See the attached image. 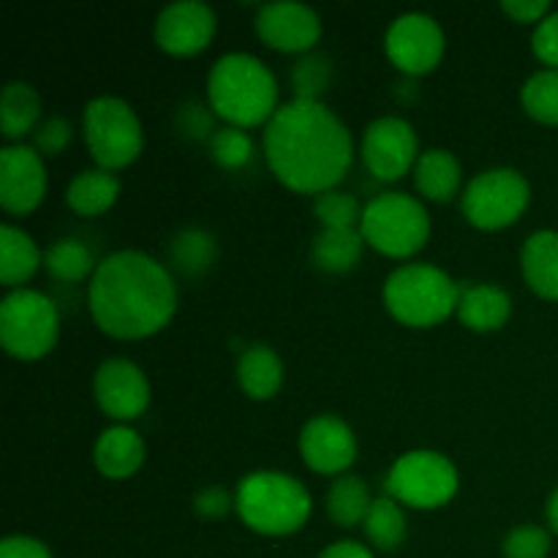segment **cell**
<instances>
[{"mask_svg": "<svg viewBox=\"0 0 558 558\" xmlns=\"http://www.w3.org/2000/svg\"><path fill=\"white\" fill-rule=\"evenodd\" d=\"M265 158L289 189L322 194L352 167V131L325 101L292 98L265 123Z\"/></svg>", "mask_w": 558, "mask_h": 558, "instance_id": "obj_1", "label": "cell"}, {"mask_svg": "<svg viewBox=\"0 0 558 558\" xmlns=\"http://www.w3.org/2000/svg\"><path fill=\"white\" fill-rule=\"evenodd\" d=\"M87 305L107 336L134 341L153 336L172 319L178 283L169 267L145 251H112L90 276Z\"/></svg>", "mask_w": 558, "mask_h": 558, "instance_id": "obj_2", "label": "cell"}, {"mask_svg": "<svg viewBox=\"0 0 558 558\" xmlns=\"http://www.w3.org/2000/svg\"><path fill=\"white\" fill-rule=\"evenodd\" d=\"M207 101L229 125L267 123L276 114L278 80L270 65L251 52H227L207 74Z\"/></svg>", "mask_w": 558, "mask_h": 558, "instance_id": "obj_3", "label": "cell"}, {"mask_svg": "<svg viewBox=\"0 0 558 558\" xmlns=\"http://www.w3.org/2000/svg\"><path fill=\"white\" fill-rule=\"evenodd\" d=\"M234 510L240 521L267 537H283L308 523L314 501L298 477L276 469H256L245 474L234 490Z\"/></svg>", "mask_w": 558, "mask_h": 558, "instance_id": "obj_4", "label": "cell"}, {"mask_svg": "<svg viewBox=\"0 0 558 558\" xmlns=\"http://www.w3.org/2000/svg\"><path fill=\"white\" fill-rule=\"evenodd\" d=\"M381 298L398 322L412 327H430L456 314L461 283H456L450 272L428 262H407L385 278Z\"/></svg>", "mask_w": 558, "mask_h": 558, "instance_id": "obj_5", "label": "cell"}, {"mask_svg": "<svg viewBox=\"0 0 558 558\" xmlns=\"http://www.w3.org/2000/svg\"><path fill=\"white\" fill-rule=\"evenodd\" d=\"M360 232L379 254L407 259L428 240L430 216L417 196L407 191H381L363 207Z\"/></svg>", "mask_w": 558, "mask_h": 558, "instance_id": "obj_6", "label": "cell"}, {"mask_svg": "<svg viewBox=\"0 0 558 558\" xmlns=\"http://www.w3.org/2000/svg\"><path fill=\"white\" fill-rule=\"evenodd\" d=\"M82 136L101 169H123L136 161L145 145L136 109L120 96H96L82 112Z\"/></svg>", "mask_w": 558, "mask_h": 558, "instance_id": "obj_7", "label": "cell"}, {"mask_svg": "<svg viewBox=\"0 0 558 558\" xmlns=\"http://www.w3.org/2000/svg\"><path fill=\"white\" fill-rule=\"evenodd\" d=\"M58 305L38 289H9L0 300V343L11 357H44L58 341Z\"/></svg>", "mask_w": 558, "mask_h": 558, "instance_id": "obj_8", "label": "cell"}, {"mask_svg": "<svg viewBox=\"0 0 558 558\" xmlns=\"http://www.w3.org/2000/svg\"><path fill=\"white\" fill-rule=\"evenodd\" d=\"M385 490L414 510H436L458 494V469L436 450H409L387 472Z\"/></svg>", "mask_w": 558, "mask_h": 558, "instance_id": "obj_9", "label": "cell"}, {"mask_svg": "<svg viewBox=\"0 0 558 558\" xmlns=\"http://www.w3.org/2000/svg\"><path fill=\"white\" fill-rule=\"evenodd\" d=\"M532 202L526 174L512 167H490L474 174L461 194V210L480 229H501L515 223Z\"/></svg>", "mask_w": 558, "mask_h": 558, "instance_id": "obj_10", "label": "cell"}, {"mask_svg": "<svg viewBox=\"0 0 558 558\" xmlns=\"http://www.w3.org/2000/svg\"><path fill=\"white\" fill-rule=\"evenodd\" d=\"M360 156L365 169L379 180L403 178L420 158L417 131L401 114H381L365 125Z\"/></svg>", "mask_w": 558, "mask_h": 558, "instance_id": "obj_11", "label": "cell"}, {"mask_svg": "<svg viewBox=\"0 0 558 558\" xmlns=\"http://www.w3.org/2000/svg\"><path fill=\"white\" fill-rule=\"evenodd\" d=\"M445 31L436 16L425 11H403L385 33V52L392 65L409 76H417L439 65L445 54Z\"/></svg>", "mask_w": 558, "mask_h": 558, "instance_id": "obj_12", "label": "cell"}, {"mask_svg": "<svg viewBox=\"0 0 558 558\" xmlns=\"http://www.w3.org/2000/svg\"><path fill=\"white\" fill-rule=\"evenodd\" d=\"M93 392L104 414L118 420L120 425L140 417L150 403V381L145 371L129 357L104 360L93 376Z\"/></svg>", "mask_w": 558, "mask_h": 558, "instance_id": "obj_13", "label": "cell"}, {"mask_svg": "<svg viewBox=\"0 0 558 558\" xmlns=\"http://www.w3.org/2000/svg\"><path fill=\"white\" fill-rule=\"evenodd\" d=\"M47 194V167L33 145L16 142L0 150V205L5 213H31Z\"/></svg>", "mask_w": 558, "mask_h": 558, "instance_id": "obj_14", "label": "cell"}, {"mask_svg": "<svg viewBox=\"0 0 558 558\" xmlns=\"http://www.w3.org/2000/svg\"><path fill=\"white\" fill-rule=\"evenodd\" d=\"M256 36L281 52H311L322 36V16L300 0H272L254 16Z\"/></svg>", "mask_w": 558, "mask_h": 558, "instance_id": "obj_15", "label": "cell"}, {"mask_svg": "<svg viewBox=\"0 0 558 558\" xmlns=\"http://www.w3.org/2000/svg\"><path fill=\"white\" fill-rule=\"evenodd\" d=\"M300 456L319 474H347L357 458V436L338 414H316L300 430Z\"/></svg>", "mask_w": 558, "mask_h": 558, "instance_id": "obj_16", "label": "cell"}, {"mask_svg": "<svg viewBox=\"0 0 558 558\" xmlns=\"http://www.w3.org/2000/svg\"><path fill=\"white\" fill-rule=\"evenodd\" d=\"M216 11L205 0H174L163 5L153 25L158 47L172 54H194L216 36Z\"/></svg>", "mask_w": 558, "mask_h": 558, "instance_id": "obj_17", "label": "cell"}, {"mask_svg": "<svg viewBox=\"0 0 558 558\" xmlns=\"http://www.w3.org/2000/svg\"><path fill=\"white\" fill-rule=\"evenodd\" d=\"M96 469L109 480H125L145 463V441L129 425H109L98 434L93 447Z\"/></svg>", "mask_w": 558, "mask_h": 558, "instance_id": "obj_18", "label": "cell"}, {"mask_svg": "<svg viewBox=\"0 0 558 558\" xmlns=\"http://www.w3.org/2000/svg\"><path fill=\"white\" fill-rule=\"evenodd\" d=\"M456 314L474 332L499 330L510 319L512 298L496 283H461Z\"/></svg>", "mask_w": 558, "mask_h": 558, "instance_id": "obj_19", "label": "cell"}, {"mask_svg": "<svg viewBox=\"0 0 558 558\" xmlns=\"http://www.w3.org/2000/svg\"><path fill=\"white\" fill-rule=\"evenodd\" d=\"M521 272L545 300H558V229H537L521 248Z\"/></svg>", "mask_w": 558, "mask_h": 558, "instance_id": "obj_20", "label": "cell"}, {"mask_svg": "<svg viewBox=\"0 0 558 558\" xmlns=\"http://www.w3.org/2000/svg\"><path fill=\"white\" fill-rule=\"evenodd\" d=\"M234 374H238V385L243 387L245 396L256 398V401H267L283 385V363L276 349L267 343L245 347L234 365Z\"/></svg>", "mask_w": 558, "mask_h": 558, "instance_id": "obj_21", "label": "cell"}, {"mask_svg": "<svg viewBox=\"0 0 558 558\" xmlns=\"http://www.w3.org/2000/svg\"><path fill=\"white\" fill-rule=\"evenodd\" d=\"M41 120V96L36 87L22 80H11L0 98V131L9 145H16L22 136L33 134Z\"/></svg>", "mask_w": 558, "mask_h": 558, "instance_id": "obj_22", "label": "cell"}, {"mask_svg": "<svg viewBox=\"0 0 558 558\" xmlns=\"http://www.w3.org/2000/svg\"><path fill=\"white\" fill-rule=\"evenodd\" d=\"M414 185L434 202H447L461 189V161L447 147H428L414 163Z\"/></svg>", "mask_w": 558, "mask_h": 558, "instance_id": "obj_23", "label": "cell"}, {"mask_svg": "<svg viewBox=\"0 0 558 558\" xmlns=\"http://www.w3.org/2000/svg\"><path fill=\"white\" fill-rule=\"evenodd\" d=\"M41 262V251L25 229L14 227V223L0 227V281L3 287L20 289L22 283L31 281Z\"/></svg>", "mask_w": 558, "mask_h": 558, "instance_id": "obj_24", "label": "cell"}, {"mask_svg": "<svg viewBox=\"0 0 558 558\" xmlns=\"http://www.w3.org/2000/svg\"><path fill=\"white\" fill-rule=\"evenodd\" d=\"M120 178L109 169H82L65 189V202L80 216H101L118 202Z\"/></svg>", "mask_w": 558, "mask_h": 558, "instance_id": "obj_25", "label": "cell"}, {"mask_svg": "<svg viewBox=\"0 0 558 558\" xmlns=\"http://www.w3.org/2000/svg\"><path fill=\"white\" fill-rule=\"evenodd\" d=\"M371 505V490L365 485V480L360 474H341L330 483L325 496V507L327 515L336 526L341 529H352V526H363L365 515H368Z\"/></svg>", "mask_w": 558, "mask_h": 558, "instance_id": "obj_26", "label": "cell"}, {"mask_svg": "<svg viewBox=\"0 0 558 558\" xmlns=\"http://www.w3.org/2000/svg\"><path fill=\"white\" fill-rule=\"evenodd\" d=\"M365 238L360 229H319L311 243V259L325 272H347L360 262Z\"/></svg>", "mask_w": 558, "mask_h": 558, "instance_id": "obj_27", "label": "cell"}, {"mask_svg": "<svg viewBox=\"0 0 558 558\" xmlns=\"http://www.w3.org/2000/svg\"><path fill=\"white\" fill-rule=\"evenodd\" d=\"M218 240L205 227H183L172 234L167 245V256L174 270L183 276H202L216 262Z\"/></svg>", "mask_w": 558, "mask_h": 558, "instance_id": "obj_28", "label": "cell"}, {"mask_svg": "<svg viewBox=\"0 0 558 558\" xmlns=\"http://www.w3.org/2000/svg\"><path fill=\"white\" fill-rule=\"evenodd\" d=\"M44 267L49 276L63 283H80L93 276L98 262L93 259V251L76 238H58L47 251H44Z\"/></svg>", "mask_w": 558, "mask_h": 558, "instance_id": "obj_29", "label": "cell"}, {"mask_svg": "<svg viewBox=\"0 0 558 558\" xmlns=\"http://www.w3.org/2000/svg\"><path fill=\"white\" fill-rule=\"evenodd\" d=\"M363 532L374 548L396 550L407 539V515H403L401 501H396L392 496L374 499L363 521Z\"/></svg>", "mask_w": 558, "mask_h": 558, "instance_id": "obj_30", "label": "cell"}, {"mask_svg": "<svg viewBox=\"0 0 558 558\" xmlns=\"http://www.w3.org/2000/svg\"><path fill=\"white\" fill-rule=\"evenodd\" d=\"M521 104L534 120L558 125V69H539L523 82Z\"/></svg>", "mask_w": 558, "mask_h": 558, "instance_id": "obj_31", "label": "cell"}, {"mask_svg": "<svg viewBox=\"0 0 558 558\" xmlns=\"http://www.w3.org/2000/svg\"><path fill=\"white\" fill-rule=\"evenodd\" d=\"M332 82V60L322 52H305L292 65L294 98L322 101V93Z\"/></svg>", "mask_w": 558, "mask_h": 558, "instance_id": "obj_32", "label": "cell"}, {"mask_svg": "<svg viewBox=\"0 0 558 558\" xmlns=\"http://www.w3.org/2000/svg\"><path fill=\"white\" fill-rule=\"evenodd\" d=\"M314 213L322 229H360V221H363V207H360L357 196L338 189L316 194Z\"/></svg>", "mask_w": 558, "mask_h": 558, "instance_id": "obj_33", "label": "cell"}, {"mask_svg": "<svg viewBox=\"0 0 558 558\" xmlns=\"http://www.w3.org/2000/svg\"><path fill=\"white\" fill-rule=\"evenodd\" d=\"M210 147V158L223 169H240L251 161L254 156V140L240 125H218L216 134L207 142Z\"/></svg>", "mask_w": 558, "mask_h": 558, "instance_id": "obj_34", "label": "cell"}, {"mask_svg": "<svg viewBox=\"0 0 558 558\" xmlns=\"http://www.w3.org/2000/svg\"><path fill=\"white\" fill-rule=\"evenodd\" d=\"M501 550H505V558H548L550 534L543 526L523 523L507 532Z\"/></svg>", "mask_w": 558, "mask_h": 558, "instance_id": "obj_35", "label": "cell"}, {"mask_svg": "<svg viewBox=\"0 0 558 558\" xmlns=\"http://www.w3.org/2000/svg\"><path fill=\"white\" fill-rule=\"evenodd\" d=\"M216 109L210 107V101H185L183 107L174 114V125L180 129V134L189 136V140H207L216 134Z\"/></svg>", "mask_w": 558, "mask_h": 558, "instance_id": "obj_36", "label": "cell"}, {"mask_svg": "<svg viewBox=\"0 0 558 558\" xmlns=\"http://www.w3.org/2000/svg\"><path fill=\"white\" fill-rule=\"evenodd\" d=\"M33 147H36L41 156H58L65 145L74 136V125L63 114H49L38 123V129L33 131Z\"/></svg>", "mask_w": 558, "mask_h": 558, "instance_id": "obj_37", "label": "cell"}, {"mask_svg": "<svg viewBox=\"0 0 558 558\" xmlns=\"http://www.w3.org/2000/svg\"><path fill=\"white\" fill-rule=\"evenodd\" d=\"M532 49L543 60L545 69H558V11H550L545 20L534 25Z\"/></svg>", "mask_w": 558, "mask_h": 558, "instance_id": "obj_38", "label": "cell"}, {"mask_svg": "<svg viewBox=\"0 0 558 558\" xmlns=\"http://www.w3.org/2000/svg\"><path fill=\"white\" fill-rule=\"evenodd\" d=\"M232 507H234V496L229 494L227 488H221V485H207V488H202L199 494L194 496V512L199 518H207V521H213V518H223Z\"/></svg>", "mask_w": 558, "mask_h": 558, "instance_id": "obj_39", "label": "cell"}, {"mask_svg": "<svg viewBox=\"0 0 558 558\" xmlns=\"http://www.w3.org/2000/svg\"><path fill=\"white\" fill-rule=\"evenodd\" d=\"M0 558H52L47 545L27 534H11L0 543Z\"/></svg>", "mask_w": 558, "mask_h": 558, "instance_id": "obj_40", "label": "cell"}, {"mask_svg": "<svg viewBox=\"0 0 558 558\" xmlns=\"http://www.w3.org/2000/svg\"><path fill=\"white\" fill-rule=\"evenodd\" d=\"M501 9L518 22H539L550 14L548 0H501Z\"/></svg>", "mask_w": 558, "mask_h": 558, "instance_id": "obj_41", "label": "cell"}, {"mask_svg": "<svg viewBox=\"0 0 558 558\" xmlns=\"http://www.w3.org/2000/svg\"><path fill=\"white\" fill-rule=\"evenodd\" d=\"M316 558H374L368 545L357 543V539H338V543L327 545Z\"/></svg>", "mask_w": 558, "mask_h": 558, "instance_id": "obj_42", "label": "cell"}, {"mask_svg": "<svg viewBox=\"0 0 558 558\" xmlns=\"http://www.w3.org/2000/svg\"><path fill=\"white\" fill-rule=\"evenodd\" d=\"M545 515H548L550 529H554V532L558 534V488L554 490V494H550L548 507H545Z\"/></svg>", "mask_w": 558, "mask_h": 558, "instance_id": "obj_43", "label": "cell"}]
</instances>
